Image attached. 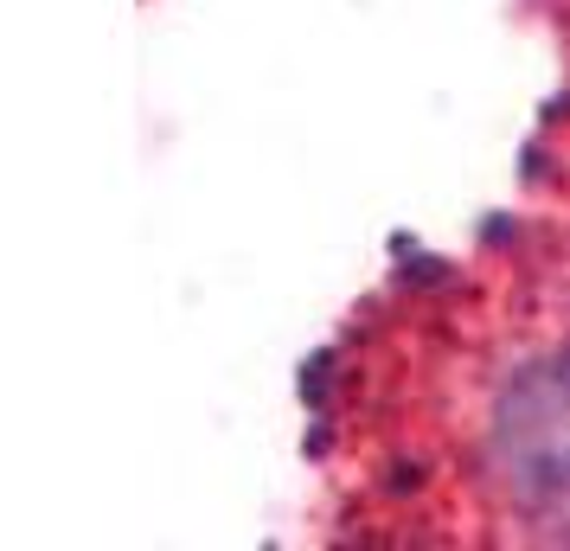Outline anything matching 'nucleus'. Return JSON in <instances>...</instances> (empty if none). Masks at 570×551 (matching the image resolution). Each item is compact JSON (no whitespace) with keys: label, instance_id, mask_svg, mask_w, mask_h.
<instances>
[{"label":"nucleus","instance_id":"nucleus-1","mask_svg":"<svg viewBox=\"0 0 570 551\" xmlns=\"http://www.w3.org/2000/svg\"><path fill=\"white\" fill-rule=\"evenodd\" d=\"M481 469L525 525L570 539V327H539L493 366Z\"/></svg>","mask_w":570,"mask_h":551}]
</instances>
